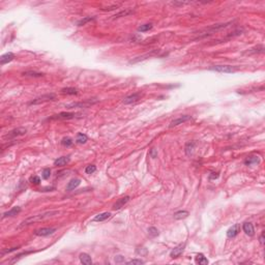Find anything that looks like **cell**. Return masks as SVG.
<instances>
[{
  "label": "cell",
  "mask_w": 265,
  "mask_h": 265,
  "mask_svg": "<svg viewBox=\"0 0 265 265\" xmlns=\"http://www.w3.org/2000/svg\"><path fill=\"white\" fill-rule=\"evenodd\" d=\"M109 217H111V213L110 212H103V213L98 214L93 219L94 222H104L106 220H108Z\"/></svg>",
  "instance_id": "20"
},
{
  "label": "cell",
  "mask_w": 265,
  "mask_h": 265,
  "mask_svg": "<svg viewBox=\"0 0 265 265\" xmlns=\"http://www.w3.org/2000/svg\"><path fill=\"white\" fill-rule=\"evenodd\" d=\"M150 29H152V24H144L138 28V30L140 32H145V31H149Z\"/></svg>",
  "instance_id": "32"
},
{
  "label": "cell",
  "mask_w": 265,
  "mask_h": 265,
  "mask_svg": "<svg viewBox=\"0 0 265 265\" xmlns=\"http://www.w3.org/2000/svg\"><path fill=\"white\" fill-rule=\"evenodd\" d=\"M21 212V207L19 206H16V207H13L10 210L4 212L3 214H2V219H5V217H15L17 216L18 213H20Z\"/></svg>",
  "instance_id": "14"
},
{
  "label": "cell",
  "mask_w": 265,
  "mask_h": 265,
  "mask_svg": "<svg viewBox=\"0 0 265 265\" xmlns=\"http://www.w3.org/2000/svg\"><path fill=\"white\" fill-rule=\"evenodd\" d=\"M259 162H260V159H259L258 156H250L245 161V165H246V166H251V165H253V164H258Z\"/></svg>",
  "instance_id": "26"
},
{
  "label": "cell",
  "mask_w": 265,
  "mask_h": 265,
  "mask_svg": "<svg viewBox=\"0 0 265 265\" xmlns=\"http://www.w3.org/2000/svg\"><path fill=\"white\" fill-rule=\"evenodd\" d=\"M239 232H240V226L238 224H235V225H233V226L227 231V236L229 238L235 237V236L237 235Z\"/></svg>",
  "instance_id": "13"
},
{
  "label": "cell",
  "mask_w": 265,
  "mask_h": 265,
  "mask_svg": "<svg viewBox=\"0 0 265 265\" xmlns=\"http://www.w3.org/2000/svg\"><path fill=\"white\" fill-rule=\"evenodd\" d=\"M59 211H47V212H44V213H41V214H35V216H32L28 219L24 220L21 224L19 225V228H22V227H25V226H28L30 224H33V223H36V222H41L44 220L48 219L50 217H53V216H56L58 214Z\"/></svg>",
  "instance_id": "1"
},
{
  "label": "cell",
  "mask_w": 265,
  "mask_h": 265,
  "mask_svg": "<svg viewBox=\"0 0 265 265\" xmlns=\"http://www.w3.org/2000/svg\"><path fill=\"white\" fill-rule=\"evenodd\" d=\"M80 182H81V180H80V179H78V178H75V179H72L69 183H67V185H66V191L70 192V191L75 190L76 188H78V187H79V184H80Z\"/></svg>",
  "instance_id": "18"
},
{
  "label": "cell",
  "mask_w": 265,
  "mask_h": 265,
  "mask_svg": "<svg viewBox=\"0 0 265 265\" xmlns=\"http://www.w3.org/2000/svg\"><path fill=\"white\" fill-rule=\"evenodd\" d=\"M55 99H56V95H55L54 93H48V94H44V95L34 98L33 101L30 102L29 105L30 106H32V105H39V104L47 103V102L55 101Z\"/></svg>",
  "instance_id": "4"
},
{
  "label": "cell",
  "mask_w": 265,
  "mask_h": 265,
  "mask_svg": "<svg viewBox=\"0 0 265 265\" xmlns=\"http://www.w3.org/2000/svg\"><path fill=\"white\" fill-rule=\"evenodd\" d=\"M219 178V173H211V175H209V179H217Z\"/></svg>",
  "instance_id": "40"
},
{
  "label": "cell",
  "mask_w": 265,
  "mask_h": 265,
  "mask_svg": "<svg viewBox=\"0 0 265 265\" xmlns=\"http://www.w3.org/2000/svg\"><path fill=\"white\" fill-rule=\"evenodd\" d=\"M98 101H91V99H87L85 102H80V103H70L69 105H66L67 109H75V108H86L88 106H91V105L95 104Z\"/></svg>",
  "instance_id": "6"
},
{
  "label": "cell",
  "mask_w": 265,
  "mask_h": 265,
  "mask_svg": "<svg viewBox=\"0 0 265 265\" xmlns=\"http://www.w3.org/2000/svg\"><path fill=\"white\" fill-rule=\"evenodd\" d=\"M88 140L87 136L85 135V134H82V133H79L77 135V137H76V142H77L78 144H84L86 143Z\"/></svg>",
  "instance_id": "24"
},
{
  "label": "cell",
  "mask_w": 265,
  "mask_h": 265,
  "mask_svg": "<svg viewBox=\"0 0 265 265\" xmlns=\"http://www.w3.org/2000/svg\"><path fill=\"white\" fill-rule=\"evenodd\" d=\"M76 115H77L76 113H70V112H61V113L50 117L49 120H69L75 118Z\"/></svg>",
  "instance_id": "5"
},
{
  "label": "cell",
  "mask_w": 265,
  "mask_h": 265,
  "mask_svg": "<svg viewBox=\"0 0 265 265\" xmlns=\"http://www.w3.org/2000/svg\"><path fill=\"white\" fill-rule=\"evenodd\" d=\"M30 182L33 183V184L38 185L41 183V178H39L38 176H31L30 177Z\"/></svg>",
  "instance_id": "35"
},
{
  "label": "cell",
  "mask_w": 265,
  "mask_h": 265,
  "mask_svg": "<svg viewBox=\"0 0 265 265\" xmlns=\"http://www.w3.org/2000/svg\"><path fill=\"white\" fill-rule=\"evenodd\" d=\"M80 261L82 264H85V265H91L92 264V260H91V257L86 253H82L80 254Z\"/></svg>",
  "instance_id": "17"
},
{
  "label": "cell",
  "mask_w": 265,
  "mask_h": 265,
  "mask_svg": "<svg viewBox=\"0 0 265 265\" xmlns=\"http://www.w3.org/2000/svg\"><path fill=\"white\" fill-rule=\"evenodd\" d=\"M15 58V54L12 53V52H9V53H5L2 55L1 57H0V64L1 65H4L6 63H9V62L13 61Z\"/></svg>",
  "instance_id": "12"
},
{
  "label": "cell",
  "mask_w": 265,
  "mask_h": 265,
  "mask_svg": "<svg viewBox=\"0 0 265 265\" xmlns=\"http://www.w3.org/2000/svg\"><path fill=\"white\" fill-rule=\"evenodd\" d=\"M41 176H43L44 179H48V178H50V176H51V170H50L49 168H46V169H44Z\"/></svg>",
  "instance_id": "34"
},
{
  "label": "cell",
  "mask_w": 265,
  "mask_h": 265,
  "mask_svg": "<svg viewBox=\"0 0 265 265\" xmlns=\"http://www.w3.org/2000/svg\"><path fill=\"white\" fill-rule=\"evenodd\" d=\"M95 171H96V167L94 166V165H89V166L86 167V169H85L86 174H92V173H94Z\"/></svg>",
  "instance_id": "33"
},
{
  "label": "cell",
  "mask_w": 265,
  "mask_h": 265,
  "mask_svg": "<svg viewBox=\"0 0 265 265\" xmlns=\"http://www.w3.org/2000/svg\"><path fill=\"white\" fill-rule=\"evenodd\" d=\"M133 14V10L132 9H124V10H121L120 13H118V14L114 15L113 16V19H117V18H121V17H125V16L127 15H131Z\"/></svg>",
  "instance_id": "27"
},
{
  "label": "cell",
  "mask_w": 265,
  "mask_h": 265,
  "mask_svg": "<svg viewBox=\"0 0 265 265\" xmlns=\"http://www.w3.org/2000/svg\"><path fill=\"white\" fill-rule=\"evenodd\" d=\"M54 232H56L55 228H41V229L36 230L34 234L38 236H48V235L53 234Z\"/></svg>",
  "instance_id": "10"
},
{
  "label": "cell",
  "mask_w": 265,
  "mask_h": 265,
  "mask_svg": "<svg viewBox=\"0 0 265 265\" xmlns=\"http://www.w3.org/2000/svg\"><path fill=\"white\" fill-rule=\"evenodd\" d=\"M143 96V93L141 92H136V93H133L131 95L127 96L124 99H123V104L124 105H131V104H134L136 102L140 101L141 98Z\"/></svg>",
  "instance_id": "7"
},
{
  "label": "cell",
  "mask_w": 265,
  "mask_h": 265,
  "mask_svg": "<svg viewBox=\"0 0 265 265\" xmlns=\"http://www.w3.org/2000/svg\"><path fill=\"white\" fill-rule=\"evenodd\" d=\"M191 119H192V117H191V116H188V115H183V116H180V117H178L177 119H174V120H173V121H171V122H170V125H169V127H177V125H179V124H182V123L187 122V121H188V120H191Z\"/></svg>",
  "instance_id": "8"
},
{
  "label": "cell",
  "mask_w": 265,
  "mask_h": 265,
  "mask_svg": "<svg viewBox=\"0 0 265 265\" xmlns=\"http://www.w3.org/2000/svg\"><path fill=\"white\" fill-rule=\"evenodd\" d=\"M188 217V211L187 210H180L174 213V219L175 220H182Z\"/></svg>",
  "instance_id": "25"
},
{
  "label": "cell",
  "mask_w": 265,
  "mask_h": 265,
  "mask_svg": "<svg viewBox=\"0 0 265 265\" xmlns=\"http://www.w3.org/2000/svg\"><path fill=\"white\" fill-rule=\"evenodd\" d=\"M208 70L217 73H224V74H232L237 70L235 66H231V65H213V66L209 67Z\"/></svg>",
  "instance_id": "2"
},
{
  "label": "cell",
  "mask_w": 265,
  "mask_h": 265,
  "mask_svg": "<svg viewBox=\"0 0 265 265\" xmlns=\"http://www.w3.org/2000/svg\"><path fill=\"white\" fill-rule=\"evenodd\" d=\"M23 75L27 76V77H34V78H39L44 76V74H41V73H36V72H25L23 73Z\"/></svg>",
  "instance_id": "29"
},
{
  "label": "cell",
  "mask_w": 265,
  "mask_h": 265,
  "mask_svg": "<svg viewBox=\"0 0 265 265\" xmlns=\"http://www.w3.org/2000/svg\"><path fill=\"white\" fill-rule=\"evenodd\" d=\"M73 143H74V141H73L72 139L69 138V137L63 138V139H62V141H61V144H62V145H63V146H66V147H70V146H72V145H73Z\"/></svg>",
  "instance_id": "31"
},
{
  "label": "cell",
  "mask_w": 265,
  "mask_h": 265,
  "mask_svg": "<svg viewBox=\"0 0 265 265\" xmlns=\"http://www.w3.org/2000/svg\"><path fill=\"white\" fill-rule=\"evenodd\" d=\"M128 265H134V264H144V261L143 260H140V259H134V260H131L127 262Z\"/></svg>",
  "instance_id": "37"
},
{
  "label": "cell",
  "mask_w": 265,
  "mask_h": 265,
  "mask_svg": "<svg viewBox=\"0 0 265 265\" xmlns=\"http://www.w3.org/2000/svg\"><path fill=\"white\" fill-rule=\"evenodd\" d=\"M264 52V46L263 45H259V46H257V47H254V48H252L251 50H249L248 52H245V54H249V55H251V54H259V53H263Z\"/></svg>",
  "instance_id": "21"
},
{
  "label": "cell",
  "mask_w": 265,
  "mask_h": 265,
  "mask_svg": "<svg viewBox=\"0 0 265 265\" xmlns=\"http://www.w3.org/2000/svg\"><path fill=\"white\" fill-rule=\"evenodd\" d=\"M195 147H196V142H195V141H191V142L187 143L185 148H184L185 154H187V156H191V154H193Z\"/></svg>",
  "instance_id": "19"
},
{
  "label": "cell",
  "mask_w": 265,
  "mask_h": 265,
  "mask_svg": "<svg viewBox=\"0 0 265 265\" xmlns=\"http://www.w3.org/2000/svg\"><path fill=\"white\" fill-rule=\"evenodd\" d=\"M70 163V157L69 156H61V157H58L57 159L54 161V166H58V167H61V166H65L66 164Z\"/></svg>",
  "instance_id": "16"
},
{
  "label": "cell",
  "mask_w": 265,
  "mask_h": 265,
  "mask_svg": "<svg viewBox=\"0 0 265 265\" xmlns=\"http://www.w3.org/2000/svg\"><path fill=\"white\" fill-rule=\"evenodd\" d=\"M128 201H130V196H125V197H122V198L118 199V200L114 203L113 209L114 210H118V209H120L121 207L124 206Z\"/></svg>",
  "instance_id": "11"
},
{
  "label": "cell",
  "mask_w": 265,
  "mask_h": 265,
  "mask_svg": "<svg viewBox=\"0 0 265 265\" xmlns=\"http://www.w3.org/2000/svg\"><path fill=\"white\" fill-rule=\"evenodd\" d=\"M242 229L245 231V233L249 236H253L255 234V229H254V226L252 223H245L242 225Z\"/></svg>",
  "instance_id": "15"
},
{
  "label": "cell",
  "mask_w": 265,
  "mask_h": 265,
  "mask_svg": "<svg viewBox=\"0 0 265 265\" xmlns=\"http://www.w3.org/2000/svg\"><path fill=\"white\" fill-rule=\"evenodd\" d=\"M149 156H150V157H152V159H156L157 156V150L156 148H151L150 151H149Z\"/></svg>",
  "instance_id": "38"
},
{
  "label": "cell",
  "mask_w": 265,
  "mask_h": 265,
  "mask_svg": "<svg viewBox=\"0 0 265 265\" xmlns=\"http://www.w3.org/2000/svg\"><path fill=\"white\" fill-rule=\"evenodd\" d=\"M184 246H185V243H180V245H178L177 246H175L171 251V253H170V257H171V258H177V257H179L182 254L183 250H184Z\"/></svg>",
  "instance_id": "9"
},
{
  "label": "cell",
  "mask_w": 265,
  "mask_h": 265,
  "mask_svg": "<svg viewBox=\"0 0 265 265\" xmlns=\"http://www.w3.org/2000/svg\"><path fill=\"white\" fill-rule=\"evenodd\" d=\"M93 20H94L93 17H85V18H83V19H81L80 21H78L77 25L78 26H83V25L87 24L88 22H91V21H93Z\"/></svg>",
  "instance_id": "28"
},
{
  "label": "cell",
  "mask_w": 265,
  "mask_h": 265,
  "mask_svg": "<svg viewBox=\"0 0 265 265\" xmlns=\"http://www.w3.org/2000/svg\"><path fill=\"white\" fill-rule=\"evenodd\" d=\"M259 240H260L261 245H263V243H264V233H262V234L260 235V237H259Z\"/></svg>",
  "instance_id": "41"
},
{
  "label": "cell",
  "mask_w": 265,
  "mask_h": 265,
  "mask_svg": "<svg viewBox=\"0 0 265 265\" xmlns=\"http://www.w3.org/2000/svg\"><path fill=\"white\" fill-rule=\"evenodd\" d=\"M61 93L67 94V95H75V94H78V90L74 87H66L61 89Z\"/></svg>",
  "instance_id": "23"
},
{
  "label": "cell",
  "mask_w": 265,
  "mask_h": 265,
  "mask_svg": "<svg viewBox=\"0 0 265 265\" xmlns=\"http://www.w3.org/2000/svg\"><path fill=\"white\" fill-rule=\"evenodd\" d=\"M18 249L19 248H12V249H9V250H3L1 252V256L5 255V254H7V253H12V252H14V251H17Z\"/></svg>",
  "instance_id": "39"
},
{
  "label": "cell",
  "mask_w": 265,
  "mask_h": 265,
  "mask_svg": "<svg viewBox=\"0 0 265 265\" xmlns=\"http://www.w3.org/2000/svg\"><path fill=\"white\" fill-rule=\"evenodd\" d=\"M27 133V130L25 127H18V128H14L10 132H9L6 135H4L3 139L4 140H13V139H16L17 137H21V136H24L25 134Z\"/></svg>",
  "instance_id": "3"
},
{
  "label": "cell",
  "mask_w": 265,
  "mask_h": 265,
  "mask_svg": "<svg viewBox=\"0 0 265 265\" xmlns=\"http://www.w3.org/2000/svg\"><path fill=\"white\" fill-rule=\"evenodd\" d=\"M195 261H196V263L201 264V265L208 264V260H207L205 257H204L203 254H198V255L196 256V258H195Z\"/></svg>",
  "instance_id": "22"
},
{
  "label": "cell",
  "mask_w": 265,
  "mask_h": 265,
  "mask_svg": "<svg viewBox=\"0 0 265 265\" xmlns=\"http://www.w3.org/2000/svg\"><path fill=\"white\" fill-rule=\"evenodd\" d=\"M148 235L152 238L156 237V236L159 235V230H157L156 227H150L148 229Z\"/></svg>",
  "instance_id": "30"
},
{
  "label": "cell",
  "mask_w": 265,
  "mask_h": 265,
  "mask_svg": "<svg viewBox=\"0 0 265 265\" xmlns=\"http://www.w3.org/2000/svg\"><path fill=\"white\" fill-rule=\"evenodd\" d=\"M114 261L116 262V263H123V262H124V257L122 255H117L115 256Z\"/></svg>",
  "instance_id": "36"
}]
</instances>
